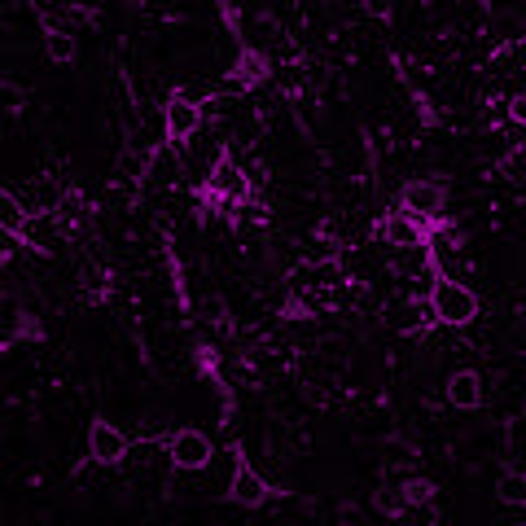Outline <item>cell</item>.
Returning a JSON list of instances; mask_svg holds the SVG:
<instances>
[{
  "label": "cell",
  "mask_w": 526,
  "mask_h": 526,
  "mask_svg": "<svg viewBox=\"0 0 526 526\" xmlns=\"http://www.w3.org/2000/svg\"><path fill=\"white\" fill-rule=\"evenodd\" d=\"M44 53H49L57 66L75 62V36H66V31H49V40H44Z\"/></svg>",
  "instance_id": "7c38bea8"
},
{
  "label": "cell",
  "mask_w": 526,
  "mask_h": 526,
  "mask_svg": "<svg viewBox=\"0 0 526 526\" xmlns=\"http://www.w3.org/2000/svg\"><path fill=\"white\" fill-rule=\"evenodd\" d=\"M163 123H167V136H171V141H189V136L202 128V110L189 106L185 97H171L167 106H163Z\"/></svg>",
  "instance_id": "52a82bcc"
},
{
  "label": "cell",
  "mask_w": 526,
  "mask_h": 526,
  "mask_svg": "<svg viewBox=\"0 0 526 526\" xmlns=\"http://www.w3.org/2000/svg\"><path fill=\"white\" fill-rule=\"evenodd\" d=\"M509 114H513V119H518V123H522V119H526V101H522V97H513V106H509Z\"/></svg>",
  "instance_id": "2e32d148"
},
{
  "label": "cell",
  "mask_w": 526,
  "mask_h": 526,
  "mask_svg": "<svg viewBox=\"0 0 526 526\" xmlns=\"http://www.w3.org/2000/svg\"><path fill=\"white\" fill-rule=\"evenodd\" d=\"M228 496H233V505H242V509H259V505H268L272 500V487L263 483V474L242 465L237 478H233V487H228Z\"/></svg>",
  "instance_id": "ba28073f"
},
{
  "label": "cell",
  "mask_w": 526,
  "mask_h": 526,
  "mask_svg": "<svg viewBox=\"0 0 526 526\" xmlns=\"http://www.w3.org/2000/svg\"><path fill=\"white\" fill-rule=\"evenodd\" d=\"M426 303H430L434 320H448V325H470V320L478 316L474 290L470 285H461V281H448V277H434Z\"/></svg>",
  "instance_id": "6da1fadb"
},
{
  "label": "cell",
  "mask_w": 526,
  "mask_h": 526,
  "mask_svg": "<svg viewBox=\"0 0 526 526\" xmlns=\"http://www.w3.org/2000/svg\"><path fill=\"white\" fill-rule=\"evenodd\" d=\"M404 211L413 215V220H421V224H426L430 215H439L443 211L439 180H408V185H404Z\"/></svg>",
  "instance_id": "277c9868"
},
{
  "label": "cell",
  "mask_w": 526,
  "mask_h": 526,
  "mask_svg": "<svg viewBox=\"0 0 526 526\" xmlns=\"http://www.w3.org/2000/svg\"><path fill=\"white\" fill-rule=\"evenodd\" d=\"M430 320H434V312H430L426 299H408L404 307H399V334H421Z\"/></svg>",
  "instance_id": "30bf717a"
},
{
  "label": "cell",
  "mask_w": 526,
  "mask_h": 526,
  "mask_svg": "<svg viewBox=\"0 0 526 526\" xmlns=\"http://www.w3.org/2000/svg\"><path fill=\"white\" fill-rule=\"evenodd\" d=\"M382 237L399 250H417V246H426V224L413 220L408 211H395V215H386L382 220Z\"/></svg>",
  "instance_id": "5b68a950"
},
{
  "label": "cell",
  "mask_w": 526,
  "mask_h": 526,
  "mask_svg": "<svg viewBox=\"0 0 526 526\" xmlns=\"http://www.w3.org/2000/svg\"><path fill=\"white\" fill-rule=\"evenodd\" d=\"M500 500H505V505H513V509H518L522 505V491H526V483H522V474H505V478H500Z\"/></svg>",
  "instance_id": "4fadbf2b"
},
{
  "label": "cell",
  "mask_w": 526,
  "mask_h": 526,
  "mask_svg": "<svg viewBox=\"0 0 526 526\" xmlns=\"http://www.w3.org/2000/svg\"><path fill=\"white\" fill-rule=\"evenodd\" d=\"M448 404L452 408H478L483 404V377L474 369H461L448 377Z\"/></svg>",
  "instance_id": "9c48e42d"
},
{
  "label": "cell",
  "mask_w": 526,
  "mask_h": 526,
  "mask_svg": "<svg viewBox=\"0 0 526 526\" xmlns=\"http://www.w3.org/2000/svg\"><path fill=\"white\" fill-rule=\"evenodd\" d=\"M88 452L97 456V461H123V452H128V439H123L119 426H110V421H93L88 426Z\"/></svg>",
  "instance_id": "8992f818"
},
{
  "label": "cell",
  "mask_w": 526,
  "mask_h": 526,
  "mask_svg": "<svg viewBox=\"0 0 526 526\" xmlns=\"http://www.w3.org/2000/svg\"><path fill=\"white\" fill-rule=\"evenodd\" d=\"M202 316H211V320H224V303H202Z\"/></svg>",
  "instance_id": "9a60e30c"
},
{
  "label": "cell",
  "mask_w": 526,
  "mask_h": 526,
  "mask_svg": "<svg viewBox=\"0 0 526 526\" xmlns=\"http://www.w3.org/2000/svg\"><path fill=\"white\" fill-rule=\"evenodd\" d=\"M303 505H294V500H281V509H277V522H290V518H299Z\"/></svg>",
  "instance_id": "5bb4252c"
},
{
  "label": "cell",
  "mask_w": 526,
  "mask_h": 526,
  "mask_svg": "<svg viewBox=\"0 0 526 526\" xmlns=\"http://www.w3.org/2000/svg\"><path fill=\"white\" fill-rule=\"evenodd\" d=\"M171 461H176L180 470H207L211 465V439L202 430H180L176 439H171Z\"/></svg>",
  "instance_id": "3957f363"
},
{
  "label": "cell",
  "mask_w": 526,
  "mask_h": 526,
  "mask_svg": "<svg viewBox=\"0 0 526 526\" xmlns=\"http://www.w3.org/2000/svg\"><path fill=\"white\" fill-rule=\"evenodd\" d=\"M373 505L386 513V518H399V513H408L413 505H408V496H404V487H382L373 496Z\"/></svg>",
  "instance_id": "8fae6325"
},
{
  "label": "cell",
  "mask_w": 526,
  "mask_h": 526,
  "mask_svg": "<svg viewBox=\"0 0 526 526\" xmlns=\"http://www.w3.org/2000/svg\"><path fill=\"white\" fill-rule=\"evenodd\" d=\"M207 193H215V198H224V202H246L250 198V176L233 163V158H220L215 171L207 176Z\"/></svg>",
  "instance_id": "7a4b0ae2"
}]
</instances>
